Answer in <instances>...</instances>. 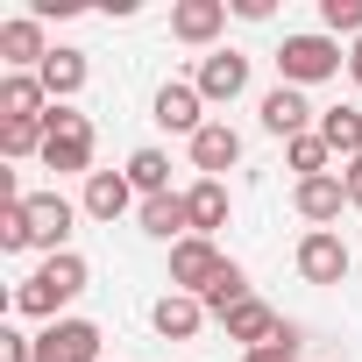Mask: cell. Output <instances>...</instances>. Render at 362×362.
<instances>
[{
  "label": "cell",
  "mask_w": 362,
  "mask_h": 362,
  "mask_svg": "<svg viewBox=\"0 0 362 362\" xmlns=\"http://www.w3.org/2000/svg\"><path fill=\"white\" fill-rule=\"evenodd\" d=\"M86 284H93L86 256H78V249H64V256H43V263L15 284V298H8V305H15L22 320H43V327H50V320H57V313H64Z\"/></svg>",
  "instance_id": "obj_1"
},
{
  "label": "cell",
  "mask_w": 362,
  "mask_h": 362,
  "mask_svg": "<svg viewBox=\"0 0 362 362\" xmlns=\"http://www.w3.org/2000/svg\"><path fill=\"white\" fill-rule=\"evenodd\" d=\"M341 64H348V50H341L334 36H320V29H298V36L277 43V78L298 86V93H305V86H327Z\"/></svg>",
  "instance_id": "obj_2"
},
{
  "label": "cell",
  "mask_w": 362,
  "mask_h": 362,
  "mask_svg": "<svg viewBox=\"0 0 362 362\" xmlns=\"http://www.w3.org/2000/svg\"><path fill=\"white\" fill-rule=\"evenodd\" d=\"M43 170H86L93 177V121L78 107H50L43 114Z\"/></svg>",
  "instance_id": "obj_3"
},
{
  "label": "cell",
  "mask_w": 362,
  "mask_h": 362,
  "mask_svg": "<svg viewBox=\"0 0 362 362\" xmlns=\"http://www.w3.org/2000/svg\"><path fill=\"white\" fill-rule=\"evenodd\" d=\"M291 263H298V277H305V284L334 291V284H348V263H355V256H348V242H341L334 228H305V242H298V256H291Z\"/></svg>",
  "instance_id": "obj_4"
},
{
  "label": "cell",
  "mask_w": 362,
  "mask_h": 362,
  "mask_svg": "<svg viewBox=\"0 0 362 362\" xmlns=\"http://www.w3.org/2000/svg\"><path fill=\"white\" fill-rule=\"evenodd\" d=\"M192 86H199L206 107H235V100L249 93V57H242V50H206L199 71H192Z\"/></svg>",
  "instance_id": "obj_5"
},
{
  "label": "cell",
  "mask_w": 362,
  "mask_h": 362,
  "mask_svg": "<svg viewBox=\"0 0 362 362\" xmlns=\"http://www.w3.org/2000/svg\"><path fill=\"white\" fill-rule=\"evenodd\" d=\"M256 114H263V128H270L277 142H298V135H313V128H320V107H313L298 86H284V78L263 93V107H256Z\"/></svg>",
  "instance_id": "obj_6"
},
{
  "label": "cell",
  "mask_w": 362,
  "mask_h": 362,
  "mask_svg": "<svg viewBox=\"0 0 362 362\" xmlns=\"http://www.w3.org/2000/svg\"><path fill=\"white\" fill-rule=\"evenodd\" d=\"M149 121L192 142V135L206 128V100H199V86H192V78H163V86H156V107H149Z\"/></svg>",
  "instance_id": "obj_7"
},
{
  "label": "cell",
  "mask_w": 362,
  "mask_h": 362,
  "mask_svg": "<svg viewBox=\"0 0 362 362\" xmlns=\"http://www.w3.org/2000/svg\"><path fill=\"white\" fill-rule=\"evenodd\" d=\"M100 327L93 320H50L36 334V362H100Z\"/></svg>",
  "instance_id": "obj_8"
},
{
  "label": "cell",
  "mask_w": 362,
  "mask_h": 362,
  "mask_svg": "<svg viewBox=\"0 0 362 362\" xmlns=\"http://www.w3.org/2000/svg\"><path fill=\"white\" fill-rule=\"evenodd\" d=\"M221 270H228V256H221L206 235H185V242L170 249V291H192V298H199Z\"/></svg>",
  "instance_id": "obj_9"
},
{
  "label": "cell",
  "mask_w": 362,
  "mask_h": 362,
  "mask_svg": "<svg viewBox=\"0 0 362 362\" xmlns=\"http://www.w3.org/2000/svg\"><path fill=\"white\" fill-rule=\"evenodd\" d=\"M71 221H78V206L64 192H29V235H36L43 256H64L71 249Z\"/></svg>",
  "instance_id": "obj_10"
},
{
  "label": "cell",
  "mask_w": 362,
  "mask_h": 362,
  "mask_svg": "<svg viewBox=\"0 0 362 362\" xmlns=\"http://www.w3.org/2000/svg\"><path fill=\"white\" fill-rule=\"evenodd\" d=\"M43 57H50V43H43L36 15H8L0 22V64L8 71H43Z\"/></svg>",
  "instance_id": "obj_11"
},
{
  "label": "cell",
  "mask_w": 362,
  "mask_h": 362,
  "mask_svg": "<svg viewBox=\"0 0 362 362\" xmlns=\"http://www.w3.org/2000/svg\"><path fill=\"white\" fill-rule=\"evenodd\" d=\"M291 206H298V221H313V228H334V221H341V206H348L341 170H327V177H298V185H291Z\"/></svg>",
  "instance_id": "obj_12"
},
{
  "label": "cell",
  "mask_w": 362,
  "mask_h": 362,
  "mask_svg": "<svg viewBox=\"0 0 362 362\" xmlns=\"http://www.w3.org/2000/svg\"><path fill=\"white\" fill-rule=\"evenodd\" d=\"M221 29H228V0H177L170 8V36L192 43V50H206Z\"/></svg>",
  "instance_id": "obj_13"
},
{
  "label": "cell",
  "mask_w": 362,
  "mask_h": 362,
  "mask_svg": "<svg viewBox=\"0 0 362 362\" xmlns=\"http://www.w3.org/2000/svg\"><path fill=\"white\" fill-rule=\"evenodd\" d=\"M206 320H214V313H206V305H199L192 291H163V298L149 305V327H156L163 341H192V334H199Z\"/></svg>",
  "instance_id": "obj_14"
},
{
  "label": "cell",
  "mask_w": 362,
  "mask_h": 362,
  "mask_svg": "<svg viewBox=\"0 0 362 362\" xmlns=\"http://www.w3.org/2000/svg\"><path fill=\"white\" fill-rule=\"evenodd\" d=\"M36 78H43V93H50V107H71V100L86 93V78H93V64H86V50H50Z\"/></svg>",
  "instance_id": "obj_15"
},
{
  "label": "cell",
  "mask_w": 362,
  "mask_h": 362,
  "mask_svg": "<svg viewBox=\"0 0 362 362\" xmlns=\"http://www.w3.org/2000/svg\"><path fill=\"white\" fill-rule=\"evenodd\" d=\"M242 163V135L228 128V121H206L199 135H192V170L199 177H221V170H235Z\"/></svg>",
  "instance_id": "obj_16"
},
{
  "label": "cell",
  "mask_w": 362,
  "mask_h": 362,
  "mask_svg": "<svg viewBox=\"0 0 362 362\" xmlns=\"http://www.w3.org/2000/svg\"><path fill=\"white\" fill-rule=\"evenodd\" d=\"M50 114V93L36 71H0V121H43Z\"/></svg>",
  "instance_id": "obj_17"
},
{
  "label": "cell",
  "mask_w": 362,
  "mask_h": 362,
  "mask_svg": "<svg viewBox=\"0 0 362 362\" xmlns=\"http://www.w3.org/2000/svg\"><path fill=\"white\" fill-rule=\"evenodd\" d=\"M135 221H142V235H156V242H185L192 235V214H185V192H156V199H142L135 206Z\"/></svg>",
  "instance_id": "obj_18"
},
{
  "label": "cell",
  "mask_w": 362,
  "mask_h": 362,
  "mask_svg": "<svg viewBox=\"0 0 362 362\" xmlns=\"http://www.w3.org/2000/svg\"><path fill=\"white\" fill-rule=\"evenodd\" d=\"M185 214H192V235H221L228 228V214H235V199H228V177H199V185L185 192Z\"/></svg>",
  "instance_id": "obj_19"
},
{
  "label": "cell",
  "mask_w": 362,
  "mask_h": 362,
  "mask_svg": "<svg viewBox=\"0 0 362 362\" xmlns=\"http://www.w3.org/2000/svg\"><path fill=\"white\" fill-rule=\"evenodd\" d=\"M93 221H121L135 206V185H128V170H93L86 177V199H78Z\"/></svg>",
  "instance_id": "obj_20"
},
{
  "label": "cell",
  "mask_w": 362,
  "mask_h": 362,
  "mask_svg": "<svg viewBox=\"0 0 362 362\" xmlns=\"http://www.w3.org/2000/svg\"><path fill=\"white\" fill-rule=\"evenodd\" d=\"M221 327H228V341H242V355H249V348H270L284 320H277V313H270L263 298H242V305H235V313H228Z\"/></svg>",
  "instance_id": "obj_21"
},
{
  "label": "cell",
  "mask_w": 362,
  "mask_h": 362,
  "mask_svg": "<svg viewBox=\"0 0 362 362\" xmlns=\"http://www.w3.org/2000/svg\"><path fill=\"white\" fill-rule=\"evenodd\" d=\"M320 135H327V149L334 156H362V107H320Z\"/></svg>",
  "instance_id": "obj_22"
},
{
  "label": "cell",
  "mask_w": 362,
  "mask_h": 362,
  "mask_svg": "<svg viewBox=\"0 0 362 362\" xmlns=\"http://www.w3.org/2000/svg\"><path fill=\"white\" fill-rule=\"evenodd\" d=\"M242 298H256V291H249V270H242V263H235V256H228V270H221V277H214V284H206V291H199V305H206V313H214V320H228V313H235V305H242Z\"/></svg>",
  "instance_id": "obj_23"
},
{
  "label": "cell",
  "mask_w": 362,
  "mask_h": 362,
  "mask_svg": "<svg viewBox=\"0 0 362 362\" xmlns=\"http://www.w3.org/2000/svg\"><path fill=\"white\" fill-rule=\"evenodd\" d=\"M128 185H135V199L170 192V156H163V149H135V156H128Z\"/></svg>",
  "instance_id": "obj_24"
},
{
  "label": "cell",
  "mask_w": 362,
  "mask_h": 362,
  "mask_svg": "<svg viewBox=\"0 0 362 362\" xmlns=\"http://www.w3.org/2000/svg\"><path fill=\"white\" fill-rule=\"evenodd\" d=\"M327 156H334V149H327V135H320V128H313V135H298V142H284V163H291L298 177H327Z\"/></svg>",
  "instance_id": "obj_25"
},
{
  "label": "cell",
  "mask_w": 362,
  "mask_h": 362,
  "mask_svg": "<svg viewBox=\"0 0 362 362\" xmlns=\"http://www.w3.org/2000/svg\"><path fill=\"white\" fill-rule=\"evenodd\" d=\"M0 156H43V121H0Z\"/></svg>",
  "instance_id": "obj_26"
},
{
  "label": "cell",
  "mask_w": 362,
  "mask_h": 362,
  "mask_svg": "<svg viewBox=\"0 0 362 362\" xmlns=\"http://www.w3.org/2000/svg\"><path fill=\"white\" fill-rule=\"evenodd\" d=\"M0 249H8V256L36 249V235H29V199H15V206H0Z\"/></svg>",
  "instance_id": "obj_27"
},
{
  "label": "cell",
  "mask_w": 362,
  "mask_h": 362,
  "mask_svg": "<svg viewBox=\"0 0 362 362\" xmlns=\"http://www.w3.org/2000/svg\"><path fill=\"white\" fill-rule=\"evenodd\" d=\"M320 36H362V0H320Z\"/></svg>",
  "instance_id": "obj_28"
},
{
  "label": "cell",
  "mask_w": 362,
  "mask_h": 362,
  "mask_svg": "<svg viewBox=\"0 0 362 362\" xmlns=\"http://www.w3.org/2000/svg\"><path fill=\"white\" fill-rule=\"evenodd\" d=\"M242 362H298V320H284L277 341H270V348H249Z\"/></svg>",
  "instance_id": "obj_29"
},
{
  "label": "cell",
  "mask_w": 362,
  "mask_h": 362,
  "mask_svg": "<svg viewBox=\"0 0 362 362\" xmlns=\"http://www.w3.org/2000/svg\"><path fill=\"white\" fill-rule=\"evenodd\" d=\"M0 362H36V334H22V327H0Z\"/></svg>",
  "instance_id": "obj_30"
},
{
  "label": "cell",
  "mask_w": 362,
  "mask_h": 362,
  "mask_svg": "<svg viewBox=\"0 0 362 362\" xmlns=\"http://www.w3.org/2000/svg\"><path fill=\"white\" fill-rule=\"evenodd\" d=\"M341 185H348V206L362 214V156H355V163H341Z\"/></svg>",
  "instance_id": "obj_31"
},
{
  "label": "cell",
  "mask_w": 362,
  "mask_h": 362,
  "mask_svg": "<svg viewBox=\"0 0 362 362\" xmlns=\"http://www.w3.org/2000/svg\"><path fill=\"white\" fill-rule=\"evenodd\" d=\"M228 8H235L242 22H270V0H228Z\"/></svg>",
  "instance_id": "obj_32"
},
{
  "label": "cell",
  "mask_w": 362,
  "mask_h": 362,
  "mask_svg": "<svg viewBox=\"0 0 362 362\" xmlns=\"http://www.w3.org/2000/svg\"><path fill=\"white\" fill-rule=\"evenodd\" d=\"M348 78H355V86H362V36H355V43H348Z\"/></svg>",
  "instance_id": "obj_33"
}]
</instances>
